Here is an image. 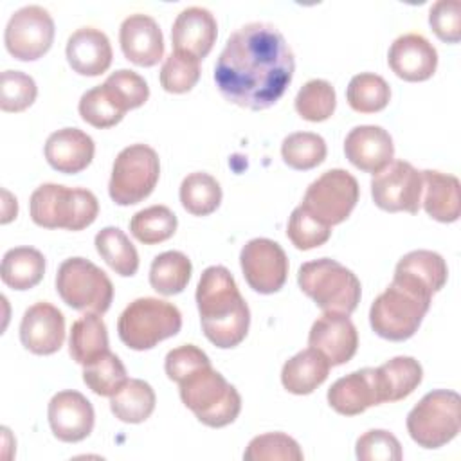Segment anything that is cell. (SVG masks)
Returning <instances> with one entry per match:
<instances>
[{
	"label": "cell",
	"instance_id": "obj_1",
	"mask_svg": "<svg viewBox=\"0 0 461 461\" xmlns=\"http://www.w3.org/2000/svg\"><path fill=\"white\" fill-rule=\"evenodd\" d=\"M294 70V52L277 27L250 22L227 38L214 65V83L229 103L265 110L283 97Z\"/></svg>",
	"mask_w": 461,
	"mask_h": 461
},
{
	"label": "cell",
	"instance_id": "obj_2",
	"mask_svg": "<svg viewBox=\"0 0 461 461\" xmlns=\"http://www.w3.org/2000/svg\"><path fill=\"white\" fill-rule=\"evenodd\" d=\"M194 297L203 335L216 348H236L247 337L250 310L225 267H207L200 276Z\"/></svg>",
	"mask_w": 461,
	"mask_h": 461
},
{
	"label": "cell",
	"instance_id": "obj_3",
	"mask_svg": "<svg viewBox=\"0 0 461 461\" xmlns=\"http://www.w3.org/2000/svg\"><path fill=\"white\" fill-rule=\"evenodd\" d=\"M432 294L407 277L393 276L391 285L373 301L369 324L373 331L387 340L411 339L430 308Z\"/></svg>",
	"mask_w": 461,
	"mask_h": 461
},
{
	"label": "cell",
	"instance_id": "obj_4",
	"mask_svg": "<svg viewBox=\"0 0 461 461\" xmlns=\"http://www.w3.org/2000/svg\"><path fill=\"white\" fill-rule=\"evenodd\" d=\"M29 212L40 227L83 230L95 221L99 202L88 189L49 182L32 191Z\"/></svg>",
	"mask_w": 461,
	"mask_h": 461
},
{
	"label": "cell",
	"instance_id": "obj_5",
	"mask_svg": "<svg viewBox=\"0 0 461 461\" xmlns=\"http://www.w3.org/2000/svg\"><path fill=\"white\" fill-rule=\"evenodd\" d=\"M180 400L207 427L230 425L241 411V396L221 373L203 366L180 384Z\"/></svg>",
	"mask_w": 461,
	"mask_h": 461
},
{
	"label": "cell",
	"instance_id": "obj_6",
	"mask_svg": "<svg viewBox=\"0 0 461 461\" xmlns=\"http://www.w3.org/2000/svg\"><path fill=\"white\" fill-rule=\"evenodd\" d=\"M297 283L324 312L349 315L360 303L362 286L358 277L342 263L330 258L303 263L297 272Z\"/></svg>",
	"mask_w": 461,
	"mask_h": 461
},
{
	"label": "cell",
	"instance_id": "obj_7",
	"mask_svg": "<svg viewBox=\"0 0 461 461\" xmlns=\"http://www.w3.org/2000/svg\"><path fill=\"white\" fill-rule=\"evenodd\" d=\"M182 328L180 310L157 297L131 301L117 321V333L124 346L135 351L155 348L158 342L175 337Z\"/></svg>",
	"mask_w": 461,
	"mask_h": 461
},
{
	"label": "cell",
	"instance_id": "obj_8",
	"mask_svg": "<svg viewBox=\"0 0 461 461\" xmlns=\"http://www.w3.org/2000/svg\"><path fill=\"white\" fill-rule=\"evenodd\" d=\"M461 429V398L456 391L427 393L407 414V432L423 448H439Z\"/></svg>",
	"mask_w": 461,
	"mask_h": 461
},
{
	"label": "cell",
	"instance_id": "obj_9",
	"mask_svg": "<svg viewBox=\"0 0 461 461\" xmlns=\"http://www.w3.org/2000/svg\"><path fill=\"white\" fill-rule=\"evenodd\" d=\"M56 290L63 303L77 312L104 313L113 299V285L106 272L85 258H68L59 265Z\"/></svg>",
	"mask_w": 461,
	"mask_h": 461
},
{
	"label": "cell",
	"instance_id": "obj_10",
	"mask_svg": "<svg viewBox=\"0 0 461 461\" xmlns=\"http://www.w3.org/2000/svg\"><path fill=\"white\" fill-rule=\"evenodd\" d=\"M160 176V160L148 144H130L119 151L108 182L110 198L117 205H133L148 198Z\"/></svg>",
	"mask_w": 461,
	"mask_h": 461
},
{
	"label": "cell",
	"instance_id": "obj_11",
	"mask_svg": "<svg viewBox=\"0 0 461 461\" xmlns=\"http://www.w3.org/2000/svg\"><path fill=\"white\" fill-rule=\"evenodd\" d=\"M358 196L357 178L349 171L335 167L324 171L308 185L301 205L321 223L331 227L342 223L351 214Z\"/></svg>",
	"mask_w": 461,
	"mask_h": 461
},
{
	"label": "cell",
	"instance_id": "obj_12",
	"mask_svg": "<svg viewBox=\"0 0 461 461\" xmlns=\"http://www.w3.org/2000/svg\"><path fill=\"white\" fill-rule=\"evenodd\" d=\"M423 176L411 162L393 160L371 178V196L387 212L416 214L421 205Z\"/></svg>",
	"mask_w": 461,
	"mask_h": 461
},
{
	"label": "cell",
	"instance_id": "obj_13",
	"mask_svg": "<svg viewBox=\"0 0 461 461\" xmlns=\"http://www.w3.org/2000/svg\"><path fill=\"white\" fill-rule=\"evenodd\" d=\"M54 41V20L41 5H25L14 11L5 25L7 52L20 61L41 58Z\"/></svg>",
	"mask_w": 461,
	"mask_h": 461
},
{
	"label": "cell",
	"instance_id": "obj_14",
	"mask_svg": "<svg viewBox=\"0 0 461 461\" xmlns=\"http://www.w3.org/2000/svg\"><path fill=\"white\" fill-rule=\"evenodd\" d=\"M240 265L249 286L259 294L279 292L288 276L286 252L268 238L247 241L240 252Z\"/></svg>",
	"mask_w": 461,
	"mask_h": 461
},
{
	"label": "cell",
	"instance_id": "obj_15",
	"mask_svg": "<svg viewBox=\"0 0 461 461\" xmlns=\"http://www.w3.org/2000/svg\"><path fill=\"white\" fill-rule=\"evenodd\" d=\"M52 434L65 443H77L90 436L95 421L94 407L79 391L56 393L47 409Z\"/></svg>",
	"mask_w": 461,
	"mask_h": 461
},
{
	"label": "cell",
	"instance_id": "obj_16",
	"mask_svg": "<svg viewBox=\"0 0 461 461\" xmlns=\"http://www.w3.org/2000/svg\"><path fill=\"white\" fill-rule=\"evenodd\" d=\"M310 348L326 357L330 366H342L353 358L358 348V333L349 315L324 312L308 335Z\"/></svg>",
	"mask_w": 461,
	"mask_h": 461
},
{
	"label": "cell",
	"instance_id": "obj_17",
	"mask_svg": "<svg viewBox=\"0 0 461 461\" xmlns=\"http://www.w3.org/2000/svg\"><path fill=\"white\" fill-rule=\"evenodd\" d=\"M20 340L34 355H52L65 340V317L50 303L29 306L20 322Z\"/></svg>",
	"mask_w": 461,
	"mask_h": 461
},
{
	"label": "cell",
	"instance_id": "obj_18",
	"mask_svg": "<svg viewBox=\"0 0 461 461\" xmlns=\"http://www.w3.org/2000/svg\"><path fill=\"white\" fill-rule=\"evenodd\" d=\"M326 398L330 407L342 416H357L367 407L384 403L376 367H364L335 380Z\"/></svg>",
	"mask_w": 461,
	"mask_h": 461
},
{
	"label": "cell",
	"instance_id": "obj_19",
	"mask_svg": "<svg viewBox=\"0 0 461 461\" xmlns=\"http://www.w3.org/2000/svg\"><path fill=\"white\" fill-rule=\"evenodd\" d=\"M387 61L400 79L425 81L436 72L438 52L423 34L407 32L391 43Z\"/></svg>",
	"mask_w": 461,
	"mask_h": 461
},
{
	"label": "cell",
	"instance_id": "obj_20",
	"mask_svg": "<svg viewBox=\"0 0 461 461\" xmlns=\"http://www.w3.org/2000/svg\"><path fill=\"white\" fill-rule=\"evenodd\" d=\"M346 158L360 171L378 173L394 157L393 137L387 130L376 124L355 126L344 140Z\"/></svg>",
	"mask_w": 461,
	"mask_h": 461
},
{
	"label": "cell",
	"instance_id": "obj_21",
	"mask_svg": "<svg viewBox=\"0 0 461 461\" xmlns=\"http://www.w3.org/2000/svg\"><path fill=\"white\" fill-rule=\"evenodd\" d=\"M119 43L128 61L139 67H153L164 56V36L155 18L135 13L122 20Z\"/></svg>",
	"mask_w": 461,
	"mask_h": 461
},
{
	"label": "cell",
	"instance_id": "obj_22",
	"mask_svg": "<svg viewBox=\"0 0 461 461\" xmlns=\"http://www.w3.org/2000/svg\"><path fill=\"white\" fill-rule=\"evenodd\" d=\"M216 36V18L209 9L200 5H191L180 11L171 29V41L175 50L194 56L196 59H202L211 52Z\"/></svg>",
	"mask_w": 461,
	"mask_h": 461
},
{
	"label": "cell",
	"instance_id": "obj_23",
	"mask_svg": "<svg viewBox=\"0 0 461 461\" xmlns=\"http://www.w3.org/2000/svg\"><path fill=\"white\" fill-rule=\"evenodd\" d=\"M43 151L50 167L65 175H74L86 169L92 162L95 144L79 128H61L49 135Z\"/></svg>",
	"mask_w": 461,
	"mask_h": 461
},
{
	"label": "cell",
	"instance_id": "obj_24",
	"mask_svg": "<svg viewBox=\"0 0 461 461\" xmlns=\"http://www.w3.org/2000/svg\"><path fill=\"white\" fill-rule=\"evenodd\" d=\"M67 61L81 76H101L112 65V45L108 36L95 27H81L68 36Z\"/></svg>",
	"mask_w": 461,
	"mask_h": 461
},
{
	"label": "cell",
	"instance_id": "obj_25",
	"mask_svg": "<svg viewBox=\"0 0 461 461\" xmlns=\"http://www.w3.org/2000/svg\"><path fill=\"white\" fill-rule=\"evenodd\" d=\"M423 176V209L425 212L441 223H452L461 214L459 180L454 175L425 169Z\"/></svg>",
	"mask_w": 461,
	"mask_h": 461
},
{
	"label": "cell",
	"instance_id": "obj_26",
	"mask_svg": "<svg viewBox=\"0 0 461 461\" xmlns=\"http://www.w3.org/2000/svg\"><path fill=\"white\" fill-rule=\"evenodd\" d=\"M330 373V362L313 348L303 349L288 358L281 369L283 387L292 394H310L324 384Z\"/></svg>",
	"mask_w": 461,
	"mask_h": 461
},
{
	"label": "cell",
	"instance_id": "obj_27",
	"mask_svg": "<svg viewBox=\"0 0 461 461\" xmlns=\"http://www.w3.org/2000/svg\"><path fill=\"white\" fill-rule=\"evenodd\" d=\"M108 330L99 313H85L74 321L68 337V353L83 367L108 353Z\"/></svg>",
	"mask_w": 461,
	"mask_h": 461
},
{
	"label": "cell",
	"instance_id": "obj_28",
	"mask_svg": "<svg viewBox=\"0 0 461 461\" xmlns=\"http://www.w3.org/2000/svg\"><path fill=\"white\" fill-rule=\"evenodd\" d=\"M45 274V258L38 249L14 247L2 258L0 276L4 285L13 290L34 288Z\"/></svg>",
	"mask_w": 461,
	"mask_h": 461
},
{
	"label": "cell",
	"instance_id": "obj_29",
	"mask_svg": "<svg viewBox=\"0 0 461 461\" xmlns=\"http://www.w3.org/2000/svg\"><path fill=\"white\" fill-rule=\"evenodd\" d=\"M382 402H398L407 398L423 378L421 364L412 357H394L376 367Z\"/></svg>",
	"mask_w": 461,
	"mask_h": 461
},
{
	"label": "cell",
	"instance_id": "obj_30",
	"mask_svg": "<svg viewBox=\"0 0 461 461\" xmlns=\"http://www.w3.org/2000/svg\"><path fill=\"white\" fill-rule=\"evenodd\" d=\"M396 276H403L421 288L429 290L432 295L439 292L448 277V268L445 259L432 250H412L400 258L394 268Z\"/></svg>",
	"mask_w": 461,
	"mask_h": 461
},
{
	"label": "cell",
	"instance_id": "obj_31",
	"mask_svg": "<svg viewBox=\"0 0 461 461\" xmlns=\"http://www.w3.org/2000/svg\"><path fill=\"white\" fill-rule=\"evenodd\" d=\"M155 391L140 378H128V382L110 396V409L124 423H142L155 411Z\"/></svg>",
	"mask_w": 461,
	"mask_h": 461
},
{
	"label": "cell",
	"instance_id": "obj_32",
	"mask_svg": "<svg viewBox=\"0 0 461 461\" xmlns=\"http://www.w3.org/2000/svg\"><path fill=\"white\" fill-rule=\"evenodd\" d=\"M191 259L180 250H167L151 261L149 285L162 295H176L184 292L191 279Z\"/></svg>",
	"mask_w": 461,
	"mask_h": 461
},
{
	"label": "cell",
	"instance_id": "obj_33",
	"mask_svg": "<svg viewBox=\"0 0 461 461\" xmlns=\"http://www.w3.org/2000/svg\"><path fill=\"white\" fill-rule=\"evenodd\" d=\"M95 250L108 267L122 276L131 277L139 270V252L130 238L119 227H104L95 234Z\"/></svg>",
	"mask_w": 461,
	"mask_h": 461
},
{
	"label": "cell",
	"instance_id": "obj_34",
	"mask_svg": "<svg viewBox=\"0 0 461 461\" xmlns=\"http://www.w3.org/2000/svg\"><path fill=\"white\" fill-rule=\"evenodd\" d=\"M79 115L94 128H112L122 121L128 108L106 85H97L86 90L79 99Z\"/></svg>",
	"mask_w": 461,
	"mask_h": 461
},
{
	"label": "cell",
	"instance_id": "obj_35",
	"mask_svg": "<svg viewBox=\"0 0 461 461\" xmlns=\"http://www.w3.org/2000/svg\"><path fill=\"white\" fill-rule=\"evenodd\" d=\"M180 203L193 216H207L220 207L221 187L209 173H189L180 184Z\"/></svg>",
	"mask_w": 461,
	"mask_h": 461
},
{
	"label": "cell",
	"instance_id": "obj_36",
	"mask_svg": "<svg viewBox=\"0 0 461 461\" xmlns=\"http://www.w3.org/2000/svg\"><path fill=\"white\" fill-rule=\"evenodd\" d=\"M348 104L358 113H375L391 101L389 83L373 72H360L351 77L346 90Z\"/></svg>",
	"mask_w": 461,
	"mask_h": 461
},
{
	"label": "cell",
	"instance_id": "obj_37",
	"mask_svg": "<svg viewBox=\"0 0 461 461\" xmlns=\"http://www.w3.org/2000/svg\"><path fill=\"white\" fill-rule=\"evenodd\" d=\"M328 148L321 135L312 131H295L283 139L281 157L285 164L297 171H308L322 164Z\"/></svg>",
	"mask_w": 461,
	"mask_h": 461
},
{
	"label": "cell",
	"instance_id": "obj_38",
	"mask_svg": "<svg viewBox=\"0 0 461 461\" xmlns=\"http://www.w3.org/2000/svg\"><path fill=\"white\" fill-rule=\"evenodd\" d=\"M176 214L166 205H151L133 214L131 234L144 245H157L169 240L176 230Z\"/></svg>",
	"mask_w": 461,
	"mask_h": 461
},
{
	"label": "cell",
	"instance_id": "obj_39",
	"mask_svg": "<svg viewBox=\"0 0 461 461\" xmlns=\"http://www.w3.org/2000/svg\"><path fill=\"white\" fill-rule=\"evenodd\" d=\"M337 106V94L326 79L306 81L295 95L297 113L310 122H321L333 115Z\"/></svg>",
	"mask_w": 461,
	"mask_h": 461
},
{
	"label": "cell",
	"instance_id": "obj_40",
	"mask_svg": "<svg viewBox=\"0 0 461 461\" xmlns=\"http://www.w3.org/2000/svg\"><path fill=\"white\" fill-rule=\"evenodd\" d=\"M83 382L99 396H113L128 382V373L121 358L108 351L95 362L85 366Z\"/></svg>",
	"mask_w": 461,
	"mask_h": 461
},
{
	"label": "cell",
	"instance_id": "obj_41",
	"mask_svg": "<svg viewBox=\"0 0 461 461\" xmlns=\"http://www.w3.org/2000/svg\"><path fill=\"white\" fill-rule=\"evenodd\" d=\"M299 443L285 432H267L250 439L243 452L245 461H303Z\"/></svg>",
	"mask_w": 461,
	"mask_h": 461
},
{
	"label": "cell",
	"instance_id": "obj_42",
	"mask_svg": "<svg viewBox=\"0 0 461 461\" xmlns=\"http://www.w3.org/2000/svg\"><path fill=\"white\" fill-rule=\"evenodd\" d=\"M200 79V59L173 50L162 63L160 85L169 94H185Z\"/></svg>",
	"mask_w": 461,
	"mask_h": 461
},
{
	"label": "cell",
	"instance_id": "obj_43",
	"mask_svg": "<svg viewBox=\"0 0 461 461\" xmlns=\"http://www.w3.org/2000/svg\"><path fill=\"white\" fill-rule=\"evenodd\" d=\"M286 236L292 245L299 250H310L324 245L331 236V227L321 223L313 214H310L303 205H297L288 220Z\"/></svg>",
	"mask_w": 461,
	"mask_h": 461
},
{
	"label": "cell",
	"instance_id": "obj_44",
	"mask_svg": "<svg viewBox=\"0 0 461 461\" xmlns=\"http://www.w3.org/2000/svg\"><path fill=\"white\" fill-rule=\"evenodd\" d=\"M38 95L34 79L22 70H4L0 76V108L4 112H23Z\"/></svg>",
	"mask_w": 461,
	"mask_h": 461
},
{
	"label": "cell",
	"instance_id": "obj_45",
	"mask_svg": "<svg viewBox=\"0 0 461 461\" xmlns=\"http://www.w3.org/2000/svg\"><path fill=\"white\" fill-rule=\"evenodd\" d=\"M355 454L360 461H400L403 457L402 445L394 434L384 429L364 432L355 445Z\"/></svg>",
	"mask_w": 461,
	"mask_h": 461
},
{
	"label": "cell",
	"instance_id": "obj_46",
	"mask_svg": "<svg viewBox=\"0 0 461 461\" xmlns=\"http://www.w3.org/2000/svg\"><path fill=\"white\" fill-rule=\"evenodd\" d=\"M429 23L434 34L447 43H457L461 38V2L438 0L429 11Z\"/></svg>",
	"mask_w": 461,
	"mask_h": 461
},
{
	"label": "cell",
	"instance_id": "obj_47",
	"mask_svg": "<svg viewBox=\"0 0 461 461\" xmlns=\"http://www.w3.org/2000/svg\"><path fill=\"white\" fill-rule=\"evenodd\" d=\"M104 83L115 92V95L122 101V104L128 110L142 106L149 97V86L146 79L128 68L112 72Z\"/></svg>",
	"mask_w": 461,
	"mask_h": 461
},
{
	"label": "cell",
	"instance_id": "obj_48",
	"mask_svg": "<svg viewBox=\"0 0 461 461\" xmlns=\"http://www.w3.org/2000/svg\"><path fill=\"white\" fill-rule=\"evenodd\" d=\"M209 364H211V360L205 355V351H202L194 344H184V346H178V348H173L167 351L166 360H164V369H166V375L169 380L180 384L185 376H189L196 369L209 366Z\"/></svg>",
	"mask_w": 461,
	"mask_h": 461
}]
</instances>
